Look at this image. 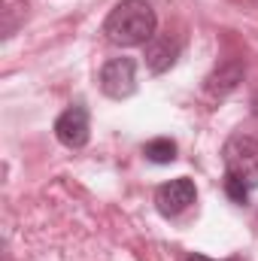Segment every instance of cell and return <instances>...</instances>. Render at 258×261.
I'll use <instances>...</instances> for the list:
<instances>
[{"label": "cell", "mask_w": 258, "mask_h": 261, "mask_svg": "<svg viewBox=\"0 0 258 261\" xmlns=\"http://www.w3.org/2000/svg\"><path fill=\"white\" fill-rule=\"evenodd\" d=\"M155 28H158V18L149 0H119L104 21L107 40L122 49L146 46L155 37Z\"/></svg>", "instance_id": "cell-1"}, {"label": "cell", "mask_w": 258, "mask_h": 261, "mask_svg": "<svg viewBox=\"0 0 258 261\" xmlns=\"http://www.w3.org/2000/svg\"><path fill=\"white\" fill-rule=\"evenodd\" d=\"M222 161H225V176H234V179L246 182L249 189H258V140L255 137L234 134L225 143V149H222Z\"/></svg>", "instance_id": "cell-2"}, {"label": "cell", "mask_w": 258, "mask_h": 261, "mask_svg": "<svg viewBox=\"0 0 258 261\" xmlns=\"http://www.w3.org/2000/svg\"><path fill=\"white\" fill-rule=\"evenodd\" d=\"M100 91L113 100H125L137 91V61L134 58H110L100 67Z\"/></svg>", "instance_id": "cell-3"}, {"label": "cell", "mask_w": 258, "mask_h": 261, "mask_svg": "<svg viewBox=\"0 0 258 261\" xmlns=\"http://www.w3.org/2000/svg\"><path fill=\"white\" fill-rule=\"evenodd\" d=\"M55 137L58 143L67 149H82L91 137V119H88V110L82 103H73L67 107L64 113L55 119Z\"/></svg>", "instance_id": "cell-4"}, {"label": "cell", "mask_w": 258, "mask_h": 261, "mask_svg": "<svg viewBox=\"0 0 258 261\" xmlns=\"http://www.w3.org/2000/svg\"><path fill=\"white\" fill-rule=\"evenodd\" d=\"M194 200H197V189H194V182L189 176H176V179L158 186V192H155V206H158V213L167 216V219L186 213Z\"/></svg>", "instance_id": "cell-5"}, {"label": "cell", "mask_w": 258, "mask_h": 261, "mask_svg": "<svg viewBox=\"0 0 258 261\" xmlns=\"http://www.w3.org/2000/svg\"><path fill=\"white\" fill-rule=\"evenodd\" d=\"M179 52H183V43H179L176 37H170V34H155V37L146 43V67H149V73H155V76L167 73L170 67L176 64Z\"/></svg>", "instance_id": "cell-6"}, {"label": "cell", "mask_w": 258, "mask_h": 261, "mask_svg": "<svg viewBox=\"0 0 258 261\" xmlns=\"http://www.w3.org/2000/svg\"><path fill=\"white\" fill-rule=\"evenodd\" d=\"M243 76H246V64H243V61H225V64H219L210 76H207L203 91H207L210 97H228V94L243 82Z\"/></svg>", "instance_id": "cell-7"}, {"label": "cell", "mask_w": 258, "mask_h": 261, "mask_svg": "<svg viewBox=\"0 0 258 261\" xmlns=\"http://www.w3.org/2000/svg\"><path fill=\"white\" fill-rule=\"evenodd\" d=\"M143 155L152 164H170V161H176V143L170 137H155L143 146Z\"/></svg>", "instance_id": "cell-8"}, {"label": "cell", "mask_w": 258, "mask_h": 261, "mask_svg": "<svg viewBox=\"0 0 258 261\" xmlns=\"http://www.w3.org/2000/svg\"><path fill=\"white\" fill-rule=\"evenodd\" d=\"M249 186L246 182H240V179H234V176H225V195L231 197L234 203H246L249 200Z\"/></svg>", "instance_id": "cell-9"}, {"label": "cell", "mask_w": 258, "mask_h": 261, "mask_svg": "<svg viewBox=\"0 0 258 261\" xmlns=\"http://www.w3.org/2000/svg\"><path fill=\"white\" fill-rule=\"evenodd\" d=\"M186 261H213V258H207V255H197V252H192ZM228 261H240V258H228Z\"/></svg>", "instance_id": "cell-10"}, {"label": "cell", "mask_w": 258, "mask_h": 261, "mask_svg": "<svg viewBox=\"0 0 258 261\" xmlns=\"http://www.w3.org/2000/svg\"><path fill=\"white\" fill-rule=\"evenodd\" d=\"M252 113H255V116H258V94H255V97H252Z\"/></svg>", "instance_id": "cell-11"}]
</instances>
